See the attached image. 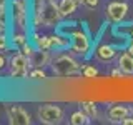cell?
<instances>
[{
	"instance_id": "6",
	"label": "cell",
	"mask_w": 133,
	"mask_h": 125,
	"mask_svg": "<svg viewBox=\"0 0 133 125\" xmlns=\"http://www.w3.org/2000/svg\"><path fill=\"white\" fill-rule=\"evenodd\" d=\"M70 39H72L70 52H72L73 55H85V53L88 52V48H90V39H88V35H87L85 32L77 30V32H73L72 35H70Z\"/></svg>"
},
{
	"instance_id": "8",
	"label": "cell",
	"mask_w": 133,
	"mask_h": 125,
	"mask_svg": "<svg viewBox=\"0 0 133 125\" xmlns=\"http://www.w3.org/2000/svg\"><path fill=\"white\" fill-rule=\"evenodd\" d=\"M7 117H8V123L12 125H30L32 123V117L20 105H14L7 110Z\"/></svg>"
},
{
	"instance_id": "11",
	"label": "cell",
	"mask_w": 133,
	"mask_h": 125,
	"mask_svg": "<svg viewBox=\"0 0 133 125\" xmlns=\"http://www.w3.org/2000/svg\"><path fill=\"white\" fill-rule=\"evenodd\" d=\"M118 68L123 72V75H133V55L123 52L118 57Z\"/></svg>"
},
{
	"instance_id": "17",
	"label": "cell",
	"mask_w": 133,
	"mask_h": 125,
	"mask_svg": "<svg viewBox=\"0 0 133 125\" xmlns=\"http://www.w3.org/2000/svg\"><path fill=\"white\" fill-rule=\"evenodd\" d=\"M27 39H28L27 32L17 30V32H14V35H12V43H14V45H17V47L20 48L23 43H27Z\"/></svg>"
},
{
	"instance_id": "10",
	"label": "cell",
	"mask_w": 133,
	"mask_h": 125,
	"mask_svg": "<svg viewBox=\"0 0 133 125\" xmlns=\"http://www.w3.org/2000/svg\"><path fill=\"white\" fill-rule=\"evenodd\" d=\"M52 64V57H50L48 50L45 48H37V52L33 53V57L30 58V67H40L43 68L45 65Z\"/></svg>"
},
{
	"instance_id": "21",
	"label": "cell",
	"mask_w": 133,
	"mask_h": 125,
	"mask_svg": "<svg viewBox=\"0 0 133 125\" xmlns=\"http://www.w3.org/2000/svg\"><path fill=\"white\" fill-rule=\"evenodd\" d=\"M97 75H98V70L95 68V67L88 65V67H85V68H83V77H85V78H95Z\"/></svg>"
},
{
	"instance_id": "7",
	"label": "cell",
	"mask_w": 133,
	"mask_h": 125,
	"mask_svg": "<svg viewBox=\"0 0 133 125\" xmlns=\"http://www.w3.org/2000/svg\"><path fill=\"white\" fill-rule=\"evenodd\" d=\"M127 14H128V3H125V2H111L105 8L107 20H110L113 23L122 22L125 17H127Z\"/></svg>"
},
{
	"instance_id": "19",
	"label": "cell",
	"mask_w": 133,
	"mask_h": 125,
	"mask_svg": "<svg viewBox=\"0 0 133 125\" xmlns=\"http://www.w3.org/2000/svg\"><path fill=\"white\" fill-rule=\"evenodd\" d=\"M50 42H52V48H65L66 45H68V42H66L65 39H62L60 35H52L50 37Z\"/></svg>"
},
{
	"instance_id": "26",
	"label": "cell",
	"mask_w": 133,
	"mask_h": 125,
	"mask_svg": "<svg viewBox=\"0 0 133 125\" xmlns=\"http://www.w3.org/2000/svg\"><path fill=\"white\" fill-rule=\"evenodd\" d=\"M122 123H123V125H133V118L127 117V118H123V120H122Z\"/></svg>"
},
{
	"instance_id": "20",
	"label": "cell",
	"mask_w": 133,
	"mask_h": 125,
	"mask_svg": "<svg viewBox=\"0 0 133 125\" xmlns=\"http://www.w3.org/2000/svg\"><path fill=\"white\" fill-rule=\"evenodd\" d=\"M20 52H22L27 58H32V57H33V53L37 52V47H33L32 43H23L22 47H20Z\"/></svg>"
},
{
	"instance_id": "18",
	"label": "cell",
	"mask_w": 133,
	"mask_h": 125,
	"mask_svg": "<svg viewBox=\"0 0 133 125\" xmlns=\"http://www.w3.org/2000/svg\"><path fill=\"white\" fill-rule=\"evenodd\" d=\"M28 78H32V80H45V78H47V73H45L43 68H40V67H33V70L28 73Z\"/></svg>"
},
{
	"instance_id": "5",
	"label": "cell",
	"mask_w": 133,
	"mask_h": 125,
	"mask_svg": "<svg viewBox=\"0 0 133 125\" xmlns=\"http://www.w3.org/2000/svg\"><path fill=\"white\" fill-rule=\"evenodd\" d=\"M28 67H30V58H27L22 52L12 55L10 58V75L14 78H27L28 77Z\"/></svg>"
},
{
	"instance_id": "14",
	"label": "cell",
	"mask_w": 133,
	"mask_h": 125,
	"mask_svg": "<svg viewBox=\"0 0 133 125\" xmlns=\"http://www.w3.org/2000/svg\"><path fill=\"white\" fill-rule=\"evenodd\" d=\"M90 122H91V118L82 110V108L78 112H73L72 117H70V123L72 125H88Z\"/></svg>"
},
{
	"instance_id": "9",
	"label": "cell",
	"mask_w": 133,
	"mask_h": 125,
	"mask_svg": "<svg viewBox=\"0 0 133 125\" xmlns=\"http://www.w3.org/2000/svg\"><path fill=\"white\" fill-rule=\"evenodd\" d=\"M131 114V107H127V105H113L108 110V120L113 123H122L123 118L130 117Z\"/></svg>"
},
{
	"instance_id": "3",
	"label": "cell",
	"mask_w": 133,
	"mask_h": 125,
	"mask_svg": "<svg viewBox=\"0 0 133 125\" xmlns=\"http://www.w3.org/2000/svg\"><path fill=\"white\" fill-rule=\"evenodd\" d=\"M12 20L17 30L28 32V7L27 0H12L10 3Z\"/></svg>"
},
{
	"instance_id": "4",
	"label": "cell",
	"mask_w": 133,
	"mask_h": 125,
	"mask_svg": "<svg viewBox=\"0 0 133 125\" xmlns=\"http://www.w3.org/2000/svg\"><path fill=\"white\" fill-rule=\"evenodd\" d=\"M37 117L42 123L45 125H57L63 120L65 112L62 107L58 105H52V103H47V105H42L37 110Z\"/></svg>"
},
{
	"instance_id": "24",
	"label": "cell",
	"mask_w": 133,
	"mask_h": 125,
	"mask_svg": "<svg viewBox=\"0 0 133 125\" xmlns=\"http://www.w3.org/2000/svg\"><path fill=\"white\" fill-rule=\"evenodd\" d=\"M122 70H120V68H113V70H111V77H115V78H118V77H122Z\"/></svg>"
},
{
	"instance_id": "23",
	"label": "cell",
	"mask_w": 133,
	"mask_h": 125,
	"mask_svg": "<svg viewBox=\"0 0 133 125\" xmlns=\"http://www.w3.org/2000/svg\"><path fill=\"white\" fill-rule=\"evenodd\" d=\"M98 2H100V0H85L83 5H85L87 8H95V7L98 5Z\"/></svg>"
},
{
	"instance_id": "1",
	"label": "cell",
	"mask_w": 133,
	"mask_h": 125,
	"mask_svg": "<svg viewBox=\"0 0 133 125\" xmlns=\"http://www.w3.org/2000/svg\"><path fill=\"white\" fill-rule=\"evenodd\" d=\"M62 20V14L58 10V3L55 0H48L40 5H33V18L32 23L33 27H55V25Z\"/></svg>"
},
{
	"instance_id": "29",
	"label": "cell",
	"mask_w": 133,
	"mask_h": 125,
	"mask_svg": "<svg viewBox=\"0 0 133 125\" xmlns=\"http://www.w3.org/2000/svg\"><path fill=\"white\" fill-rule=\"evenodd\" d=\"M131 114H133V105H131Z\"/></svg>"
},
{
	"instance_id": "12",
	"label": "cell",
	"mask_w": 133,
	"mask_h": 125,
	"mask_svg": "<svg viewBox=\"0 0 133 125\" xmlns=\"http://www.w3.org/2000/svg\"><path fill=\"white\" fill-rule=\"evenodd\" d=\"M116 55V52H115V48L111 47V45H100L98 50H97V58L100 62H110V60H113Z\"/></svg>"
},
{
	"instance_id": "13",
	"label": "cell",
	"mask_w": 133,
	"mask_h": 125,
	"mask_svg": "<svg viewBox=\"0 0 133 125\" xmlns=\"http://www.w3.org/2000/svg\"><path fill=\"white\" fill-rule=\"evenodd\" d=\"M77 7H78L77 0H60V3H58V10H60L62 17L73 15L77 12Z\"/></svg>"
},
{
	"instance_id": "28",
	"label": "cell",
	"mask_w": 133,
	"mask_h": 125,
	"mask_svg": "<svg viewBox=\"0 0 133 125\" xmlns=\"http://www.w3.org/2000/svg\"><path fill=\"white\" fill-rule=\"evenodd\" d=\"M77 2H78V3H83V2H85V0H77Z\"/></svg>"
},
{
	"instance_id": "27",
	"label": "cell",
	"mask_w": 133,
	"mask_h": 125,
	"mask_svg": "<svg viewBox=\"0 0 133 125\" xmlns=\"http://www.w3.org/2000/svg\"><path fill=\"white\" fill-rule=\"evenodd\" d=\"M127 52L130 53V55H133V42H131V43H130V47H128V50H127Z\"/></svg>"
},
{
	"instance_id": "2",
	"label": "cell",
	"mask_w": 133,
	"mask_h": 125,
	"mask_svg": "<svg viewBox=\"0 0 133 125\" xmlns=\"http://www.w3.org/2000/svg\"><path fill=\"white\" fill-rule=\"evenodd\" d=\"M52 70L58 77H72L80 72V64L72 55H58L52 60Z\"/></svg>"
},
{
	"instance_id": "22",
	"label": "cell",
	"mask_w": 133,
	"mask_h": 125,
	"mask_svg": "<svg viewBox=\"0 0 133 125\" xmlns=\"http://www.w3.org/2000/svg\"><path fill=\"white\" fill-rule=\"evenodd\" d=\"M8 47H10V43H8V37L5 35V33H0V50H7Z\"/></svg>"
},
{
	"instance_id": "16",
	"label": "cell",
	"mask_w": 133,
	"mask_h": 125,
	"mask_svg": "<svg viewBox=\"0 0 133 125\" xmlns=\"http://www.w3.org/2000/svg\"><path fill=\"white\" fill-rule=\"evenodd\" d=\"M80 108L90 117V118H97V117H98L97 105H95L93 102H82V103H80Z\"/></svg>"
},
{
	"instance_id": "25",
	"label": "cell",
	"mask_w": 133,
	"mask_h": 125,
	"mask_svg": "<svg viewBox=\"0 0 133 125\" xmlns=\"http://www.w3.org/2000/svg\"><path fill=\"white\" fill-rule=\"evenodd\" d=\"M5 64H7V58H5V55H2V53H0V70H2L3 67H5Z\"/></svg>"
},
{
	"instance_id": "15",
	"label": "cell",
	"mask_w": 133,
	"mask_h": 125,
	"mask_svg": "<svg viewBox=\"0 0 133 125\" xmlns=\"http://www.w3.org/2000/svg\"><path fill=\"white\" fill-rule=\"evenodd\" d=\"M32 40H33V43H35L37 48H45V50H50V48H52L50 37H40L38 33H33V35H32Z\"/></svg>"
},
{
	"instance_id": "30",
	"label": "cell",
	"mask_w": 133,
	"mask_h": 125,
	"mask_svg": "<svg viewBox=\"0 0 133 125\" xmlns=\"http://www.w3.org/2000/svg\"><path fill=\"white\" fill-rule=\"evenodd\" d=\"M43 2H48V0H43Z\"/></svg>"
}]
</instances>
